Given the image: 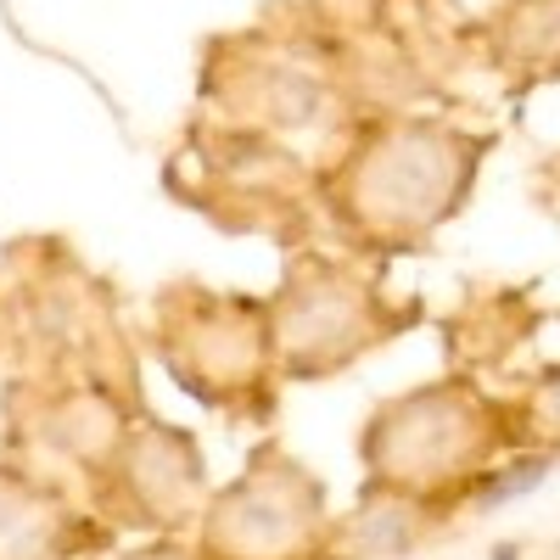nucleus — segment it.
Masks as SVG:
<instances>
[{
    "mask_svg": "<svg viewBox=\"0 0 560 560\" xmlns=\"http://www.w3.org/2000/svg\"><path fill=\"white\" fill-rule=\"evenodd\" d=\"M544 471H549L544 459H533V465H516V471H510V477H499L493 488H482V504L493 510V504H504L510 493H527V488H538V482H544Z\"/></svg>",
    "mask_w": 560,
    "mask_h": 560,
    "instance_id": "obj_1",
    "label": "nucleus"
}]
</instances>
